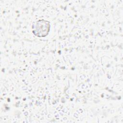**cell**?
Listing matches in <instances>:
<instances>
[{
	"label": "cell",
	"mask_w": 123,
	"mask_h": 123,
	"mask_svg": "<svg viewBox=\"0 0 123 123\" xmlns=\"http://www.w3.org/2000/svg\"><path fill=\"white\" fill-rule=\"evenodd\" d=\"M50 25L49 21L41 19L33 23L32 26V32L34 35L37 37H45L49 31Z\"/></svg>",
	"instance_id": "cell-1"
}]
</instances>
